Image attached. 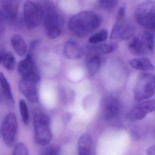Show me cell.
Segmentation results:
<instances>
[{
    "label": "cell",
    "mask_w": 155,
    "mask_h": 155,
    "mask_svg": "<svg viewBox=\"0 0 155 155\" xmlns=\"http://www.w3.org/2000/svg\"><path fill=\"white\" fill-rule=\"evenodd\" d=\"M155 80V75H154Z\"/></svg>",
    "instance_id": "33"
},
{
    "label": "cell",
    "mask_w": 155,
    "mask_h": 155,
    "mask_svg": "<svg viewBox=\"0 0 155 155\" xmlns=\"http://www.w3.org/2000/svg\"><path fill=\"white\" fill-rule=\"evenodd\" d=\"M39 41L38 40H35L32 41L31 42L30 44V50L32 51L35 47L37 46V45L39 44Z\"/></svg>",
    "instance_id": "30"
},
{
    "label": "cell",
    "mask_w": 155,
    "mask_h": 155,
    "mask_svg": "<svg viewBox=\"0 0 155 155\" xmlns=\"http://www.w3.org/2000/svg\"><path fill=\"white\" fill-rule=\"evenodd\" d=\"M24 16L26 27L29 30H33L43 20L44 10L36 3L27 1L24 6Z\"/></svg>",
    "instance_id": "7"
},
{
    "label": "cell",
    "mask_w": 155,
    "mask_h": 155,
    "mask_svg": "<svg viewBox=\"0 0 155 155\" xmlns=\"http://www.w3.org/2000/svg\"><path fill=\"white\" fill-rule=\"evenodd\" d=\"M100 54H109L117 49L118 45L116 42L108 43L99 44L92 46Z\"/></svg>",
    "instance_id": "21"
},
{
    "label": "cell",
    "mask_w": 155,
    "mask_h": 155,
    "mask_svg": "<svg viewBox=\"0 0 155 155\" xmlns=\"http://www.w3.org/2000/svg\"><path fill=\"white\" fill-rule=\"evenodd\" d=\"M40 77L35 72L22 76L19 83L20 92L31 103H37L39 101L37 85Z\"/></svg>",
    "instance_id": "6"
},
{
    "label": "cell",
    "mask_w": 155,
    "mask_h": 155,
    "mask_svg": "<svg viewBox=\"0 0 155 155\" xmlns=\"http://www.w3.org/2000/svg\"><path fill=\"white\" fill-rule=\"evenodd\" d=\"M60 148L56 146H50L46 147L41 152L42 155H57L59 154Z\"/></svg>",
    "instance_id": "28"
},
{
    "label": "cell",
    "mask_w": 155,
    "mask_h": 155,
    "mask_svg": "<svg viewBox=\"0 0 155 155\" xmlns=\"http://www.w3.org/2000/svg\"><path fill=\"white\" fill-rule=\"evenodd\" d=\"M101 23L97 14L93 11H84L70 18L69 27L74 34L83 38L97 29Z\"/></svg>",
    "instance_id": "1"
},
{
    "label": "cell",
    "mask_w": 155,
    "mask_h": 155,
    "mask_svg": "<svg viewBox=\"0 0 155 155\" xmlns=\"http://www.w3.org/2000/svg\"><path fill=\"white\" fill-rule=\"evenodd\" d=\"M135 28L134 25L127 22L125 18H117L113 27L110 39L114 41L129 40L134 35Z\"/></svg>",
    "instance_id": "9"
},
{
    "label": "cell",
    "mask_w": 155,
    "mask_h": 155,
    "mask_svg": "<svg viewBox=\"0 0 155 155\" xmlns=\"http://www.w3.org/2000/svg\"><path fill=\"white\" fill-rule=\"evenodd\" d=\"M141 37L150 53L153 52L155 47L154 36L149 31H146L141 35Z\"/></svg>",
    "instance_id": "23"
},
{
    "label": "cell",
    "mask_w": 155,
    "mask_h": 155,
    "mask_svg": "<svg viewBox=\"0 0 155 155\" xmlns=\"http://www.w3.org/2000/svg\"><path fill=\"white\" fill-rule=\"evenodd\" d=\"M63 52L65 57L70 59H78L81 57L82 54L80 45L73 40H69L65 42Z\"/></svg>",
    "instance_id": "14"
},
{
    "label": "cell",
    "mask_w": 155,
    "mask_h": 155,
    "mask_svg": "<svg viewBox=\"0 0 155 155\" xmlns=\"http://www.w3.org/2000/svg\"><path fill=\"white\" fill-rule=\"evenodd\" d=\"M155 94L154 75L147 72L140 73L134 88V96L137 102L149 99Z\"/></svg>",
    "instance_id": "2"
},
{
    "label": "cell",
    "mask_w": 155,
    "mask_h": 155,
    "mask_svg": "<svg viewBox=\"0 0 155 155\" xmlns=\"http://www.w3.org/2000/svg\"><path fill=\"white\" fill-rule=\"evenodd\" d=\"M43 21L45 31L49 38L55 39L60 36L64 26V20L54 6L49 5L46 12H44Z\"/></svg>",
    "instance_id": "3"
},
{
    "label": "cell",
    "mask_w": 155,
    "mask_h": 155,
    "mask_svg": "<svg viewBox=\"0 0 155 155\" xmlns=\"http://www.w3.org/2000/svg\"><path fill=\"white\" fill-rule=\"evenodd\" d=\"M34 126L36 143L42 146L48 144L52 137L50 118L42 113L36 114L34 117Z\"/></svg>",
    "instance_id": "5"
},
{
    "label": "cell",
    "mask_w": 155,
    "mask_h": 155,
    "mask_svg": "<svg viewBox=\"0 0 155 155\" xmlns=\"http://www.w3.org/2000/svg\"><path fill=\"white\" fill-rule=\"evenodd\" d=\"M89 50L87 56V65L89 74L93 76L98 72L101 66L100 53L92 46L89 47Z\"/></svg>",
    "instance_id": "12"
},
{
    "label": "cell",
    "mask_w": 155,
    "mask_h": 155,
    "mask_svg": "<svg viewBox=\"0 0 155 155\" xmlns=\"http://www.w3.org/2000/svg\"><path fill=\"white\" fill-rule=\"evenodd\" d=\"M11 44L14 50L20 56H23L27 51V45L22 36L20 35L15 34L12 36Z\"/></svg>",
    "instance_id": "19"
},
{
    "label": "cell",
    "mask_w": 155,
    "mask_h": 155,
    "mask_svg": "<svg viewBox=\"0 0 155 155\" xmlns=\"http://www.w3.org/2000/svg\"><path fill=\"white\" fill-rule=\"evenodd\" d=\"M2 1L5 15L10 20H15L17 18L18 13L17 0H2Z\"/></svg>",
    "instance_id": "16"
},
{
    "label": "cell",
    "mask_w": 155,
    "mask_h": 155,
    "mask_svg": "<svg viewBox=\"0 0 155 155\" xmlns=\"http://www.w3.org/2000/svg\"><path fill=\"white\" fill-rule=\"evenodd\" d=\"M130 52L136 56H142L150 53L141 36H133L128 43Z\"/></svg>",
    "instance_id": "13"
},
{
    "label": "cell",
    "mask_w": 155,
    "mask_h": 155,
    "mask_svg": "<svg viewBox=\"0 0 155 155\" xmlns=\"http://www.w3.org/2000/svg\"><path fill=\"white\" fill-rule=\"evenodd\" d=\"M14 155H28L29 150L27 147L22 143H19L15 146L13 150Z\"/></svg>",
    "instance_id": "26"
},
{
    "label": "cell",
    "mask_w": 155,
    "mask_h": 155,
    "mask_svg": "<svg viewBox=\"0 0 155 155\" xmlns=\"http://www.w3.org/2000/svg\"><path fill=\"white\" fill-rule=\"evenodd\" d=\"M97 2L103 9L110 10L116 6L118 0H97Z\"/></svg>",
    "instance_id": "27"
},
{
    "label": "cell",
    "mask_w": 155,
    "mask_h": 155,
    "mask_svg": "<svg viewBox=\"0 0 155 155\" xmlns=\"http://www.w3.org/2000/svg\"><path fill=\"white\" fill-rule=\"evenodd\" d=\"M17 125L16 116L14 113L6 116L1 125V133L6 147H12L13 146L17 135Z\"/></svg>",
    "instance_id": "8"
},
{
    "label": "cell",
    "mask_w": 155,
    "mask_h": 155,
    "mask_svg": "<svg viewBox=\"0 0 155 155\" xmlns=\"http://www.w3.org/2000/svg\"><path fill=\"white\" fill-rule=\"evenodd\" d=\"M5 52L4 51L3 49L0 48V63H2V60L4 54Z\"/></svg>",
    "instance_id": "32"
},
{
    "label": "cell",
    "mask_w": 155,
    "mask_h": 155,
    "mask_svg": "<svg viewBox=\"0 0 155 155\" xmlns=\"http://www.w3.org/2000/svg\"><path fill=\"white\" fill-rule=\"evenodd\" d=\"M135 16L140 25L155 31V1L145 0L139 3L136 8Z\"/></svg>",
    "instance_id": "4"
},
{
    "label": "cell",
    "mask_w": 155,
    "mask_h": 155,
    "mask_svg": "<svg viewBox=\"0 0 155 155\" xmlns=\"http://www.w3.org/2000/svg\"><path fill=\"white\" fill-rule=\"evenodd\" d=\"M102 108L104 118L110 120L116 118L119 114L121 105L118 99L115 97H109L103 101Z\"/></svg>",
    "instance_id": "11"
},
{
    "label": "cell",
    "mask_w": 155,
    "mask_h": 155,
    "mask_svg": "<svg viewBox=\"0 0 155 155\" xmlns=\"http://www.w3.org/2000/svg\"><path fill=\"white\" fill-rule=\"evenodd\" d=\"M2 63L7 70L10 71L14 70L16 66V61L14 56L10 52H5L2 60Z\"/></svg>",
    "instance_id": "22"
},
{
    "label": "cell",
    "mask_w": 155,
    "mask_h": 155,
    "mask_svg": "<svg viewBox=\"0 0 155 155\" xmlns=\"http://www.w3.org/2000/svg\"><path fill=\"white\" fill-rule=\"evenodd\" d=\"M0 85L2 88V93L5 99L10 103H13V96L11 86L8 80L2 72H0Z\"/></svg>",
    "instance_id": "20"
},
{
    "label": "cell",
    "mask_w": 155,
    "mask_h": 155,
    "mask_svg": "<svg viewBox=\"0 0 155 155\" xmlns=\"http://www.w3.org/2000/svg\"><path fill=\"white\" fill-rule=\"evenodd\" d=\"M130 66L136 70L143 72H153L155 71V66L151 61L146 57L134 58L129 60Z\"/></svg>",
    "instance_id": "15"
},
{
    "label": "cell",
    "mask_w": 155,
    "mask_h": 155,
    "mask_svg": "<svg viewBox=\"0 0 155 155\" xmlns=\"http://www.w3.org/2000/svg\"><path fill=\"white\" fill-rule=\"evenodd\" d=\"M108 36V32L106 29H102L92 35L88 40V42L93 44H97L105 41Z\"/></svg>",
    "instance_id": "24"
},
{
    "label": "cell",
    "mask_w": 155,
    "mask_h": 155,
    "mask_svg": "<svg viewBox=\"0 0 155 155\" xmlns=\"http://www.w3.org/2000/svg\"><path fill=\"white\" fill-rule=\"evenodd\" d=\"M132 107L127 116L129 120L137 121L144 119L148 114L155 111V99L146 100Z\"/></svg>",
    "instance_id": "10"
},
{
    "label": "cell",
    "mask_w": 155,
    "mask_h": 155,
    "mask_svg": "<svg viewBox=\"0 0 155 155\" xmlns=\"http://www.w3.org/2000/svg\"><path fill=\"white\" fill-rule=\"evenodd\" d=\"M19 108L23 123L25 125H28L29 123V113L26 102L23 99H20L19 101Z\"/></svg>",
    "instance_id": "25"
},
{
    "label": "cell",
    "mask_w": 155,
    "mask_h": 155,
    "mask_svg": "<svg viewBox=\"0 0 155 155\" xmlns=\"http://www.w3.org/2000/svg\"><path fill=\"white\" fill-rule=\"evenodd\" d=\"M92 138L90 135L84 133L78 139V154L80 155L91 154L92 152Z\"/></svg>",
    "instance_id": "17"
},
{
    "label": "cell",
    "mask_w": 155,
    "mask_h": 155,
    "mask_svg": "<svg viewBox=\"0 0 155 155\" xmlns=\"http://www.w3.org/2000/svg\"><path fill=\"white\" fill-rule=\"evenodd\" d=\"M17 71L22 76L35 72L34 63L31 54H28L24 60L19 62Z\"/></svg>",
    "instance_id": "18"
},
{
    "label": "cell",
    "mask_w": 155,
    "mask_h": 155,
    "mask_svg": "<svg viewBox=\"0 0 155 155\" xmlns=\"http://www.w3.org/2000/svg\"><path fill=\"white\" fill-rule=\"evenodd\" d=\"M4 28V25L3 16L0 11V39L2 37L3 33Z\"/></svg>",
    "instance_id": "29"
},
{
    "label": "cell",
    "mask_w": 155,
    "mask_h": 155,
    "mask_svg": "<svg viewBox=\"0 0 155 155\" xmlns=\"http://www.w3.org/2000/svg\"><path fill=\"white\" fill-rule=\"evenodd\" d=\"M147 155H155V145L149 147L147 151Z\"/></svg>",
    "instance_id": "31"
}]
</instances>
